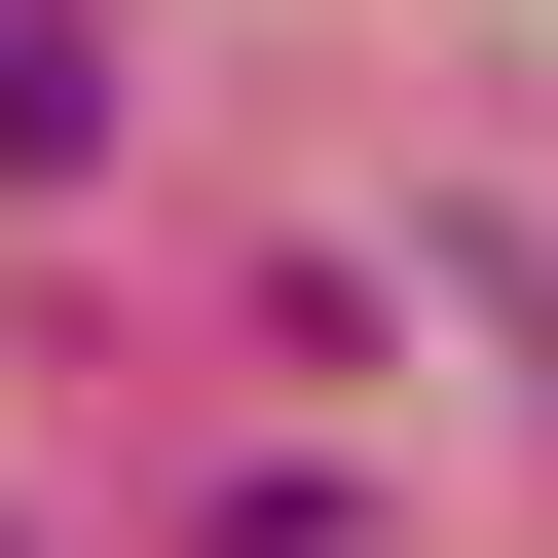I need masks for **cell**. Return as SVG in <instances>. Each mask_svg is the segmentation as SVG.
<instances>
[{"instance_id": "1", "label": "cell", "mask_w": 558, "mask_h": 558, "mask_svg": "<svg viewBox=\"0 0 558 558\" xmlns=\"http://www.w3.org/2000/svg\"><path fill=\"white\" fill-rule=\"evenodd\" d=\"M112 149V38H75V0H0V186H75Z\"/></svg>"}]
</instances>
